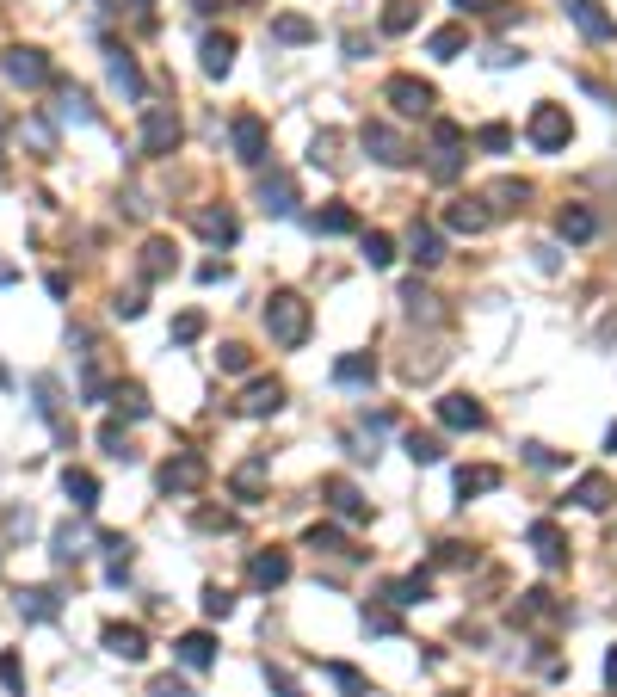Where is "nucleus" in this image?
Segmentation results:
<instances>
[{
    "label": "nucleus",
    "mask_w": 617,
    "mask_h": 697,
    "mask_svg": "<svg viewBox=\"0 0 617 697\" xmlns=\"http://www.w3.org/2000/svg\"><path fill=\"white\" fill-rule=\"evenodd\" d=\"M266 679H272V691H278V697H297V679H290L284 667H266Z\"/></svg>",
    "instance_id": "51"
},
{
    "label": "nucleus",
    "mask_w": 617,
    "mask_h": 697,
    "mask_svg": "<svg viewBox=\"0 0 617 697\" xmlns=\"http://www.w3.org/2000/svg\"><path fill=\"white\" fill-rule=\"evenodd\" d=\"M525 198H531V186H525V179H500V186H494L482 204H488V216H494V210H519Z\"/></svg>",
    "instance_id": "31"
},
{
    "label": "nucleus",
    "mask_w": 617,
    "mask_h": 697,
    "mask_svg": "<svg viewBox=\"0 0 617 697\" xmlns=\"http://www.w3.org/2000/svg\"><path fill=\"white\" fill-rule=\"evenodd\" d=\"M568 500L587 506V512H605V506H611V482H605V475H580V482L568 488Z\"/></svg>",
    "instance_id": "24"
},
{
    "label": "nucleus",
    "mask_w": 617,
    "mask_h": 697,
    "mask_svg": "<svg viewBox=\"0 0 617 697\" xmlns=\"http://www.w3.org/2000/svg\"><path fill=\"white\" fill-rule=\"evenodd\" d=\"M525 457H531V463H537V469H556V463H562V457H556V451H550V445H531V451H525Z\"/></svg>",
    "instance_id": "53"
},
{
    "label": "nucleus",
    "mask_w": 617,
    "mask_h": 697,
    "mask_svg": "<svg viewBox=\"0 0 617 697\" xmlns=\"http://www.w3.org/2000/svg\"><path fill=\"white\" fill-rule=\"evenodd\" d=\"M235 68V38L229 31H210L204 38V75H229Z\"/></svg>",
    "instance_id": "25"
},
{
    "label": "nucleus",
    "mask_w": 617,
    "mask_h": 697,
    "mask_svg": "<svg viewBox=\"0 0 617 697\" xmlns=\"http://www.w3.org/2000/svg\"><path fill=\"white\" fill-rule=\"evenodd\" d=\"M383 99H389L402 118H432V105H439V93H432L426 81H414V75H395V81L383 87Z\"/></svg>",
    "instance_id": "5"
},
{
    "label": "nucleus",
    "mask_w": 617,
    "mask_h": 697,
    "mask_svg": "<svg viewBox=\"0 0 617 697\" xmlns=\"http://www.w3.org/2000/svg\"><path fill=\"white\" fill-rule=\"evenodd\" d=\"M173 654H179V667H192V673H204L210 660H216V642H210V630H186L173 642Z\"/></svg>",
    "instance_id": "20"
},
{
    "label": "nucleus",
    "mask_w": 617,
    "mask_h": 697,
    "mask_svg": "<svg viewBox=\"0 0 617 697\" xmlns=\"http://www.w3.org/2000/svg\"><path fill=\"white\" fill-rule=\"evenodd\" d=\"M605 679H611V685H617V648H611V654H605Z\"/></svg>",
    "instance_id": "57"
},
{
    "label": "nucleus",
    "mask_w": 617,
    "mask_h": 697,
    "mask_svg": "<svg viewBox=\"0 0 617 697\" xmlns=\"http://www.w3.org/2000/svg\"><path fill=\"white\" fill-rule=\"evenodd\" d=\"M365 630H377V636H389V630H402V623H395V611H383V605H371V611H365Z\"/></svg>",
    "instance_id": "50"
},
{
    "label": "nucleus",
    "mask_w": 617,
    "mask_h": 697,
    "mask_svg": "<svg viewBox=\"0 0 617 697\" xmlns=\"http://www.w3.org/2000/svg\"><path fill=\"white\" fill-rule=\"evenodd\" d=\"M272 38H278V44H309L315 25H309L303 13H278V19H272Z\"/></svg>",
    "instance_id": "32"
},
{
    "label": "nucleus",
    "mask_w": 617,
    "mask_h": 697,
    "mask_svg": "<svg viewBox=\"0 0 617 697\" xmlns=\"http://www.w3.org/2000/svg\"><path fill=\"white\" fill-rule=\"evenodd\" d=\"M241 500H260V488H266V457H247L241 469H235V482H229Z\"/></svg>",
    "instance_id": "28"
},
{
    "label": "nucleus",
    "mask_w": 617,
    "mask_h": 697,
    "mask_svg": "<svg viewBox=\"0 0 617 697\" xmlns=\"http://www.w3.org/2000/svg\"><path fill=\"white\" fill-rule=\"evenodd\" d=\"M204 475H210V469H204V457L179 451V457H167V463H161V488H167V494H198V488H204Z\"/></svg>",
    "instance_id": "7"
},
{
    "label": "nucleus",
    "mask_w": 617,
    "mask_h": 697,
    "mask_svg": "<svg viewBox=\"0 0 617 697\" xmlns=\"http://www.w3.org/2000/svg\"><path fill=\"white\" fill-rule=\"evenodd\" d=\"M198 278H204V284H216V278H229V266H223V260H204V266H198Z\"/></svg>",
    "instance_id": "55"
},
{
    "label": "nucleus",
    "mask_w": 617,
    "mask_h": 697,
    "mask_svg": "<svg viewBox=\"0 0 617 697\" xmlns=\"http://www.w3.org/2000/svg\"><path fill=\"white\" fill-rule=\"evenodd\" d=\"M463 44H469V31H463V25H439V31H432V38H426V50L439 56V62H451V56H457Z\"/></svg>",
    "instance_id": "35"
},
{
    "label": "nucleus",
    "mask_w": 617,
    "mask_h": 697,
    "mask_svg": "<svg viewBox=\"0 0 617 697\" xmlns=\"http://www.w3.org/2000/svg\"><path fill=\"white\" fill-rule=\"evenodd\" d=\"M278 408H284V383H278V377L247 383V395H241V414H247V420H266V414H278Z\"/></svg>",
    "instance_id": "14"
},
{
    "label": "nucleus",
    "mask_w": 617,
    "mask_h": 697,
    "mask_svg": "<svg viewBox=\"0 0 617 697\" xmlns=\"http://www.w3.org/2000/svg\"><path fill=\"white\" fill-rule=\"evenodd\" d=\"M500 488V469L494 463H469V469H457V494L469 500V494H494Z\"/></svg>",
    "instance_id": "26"
},
{
    "label": "nucleus",
    "mask_w": 617,
    "mask_h": 697,
    "mask_svg": "<svg viewBox=\"0 0 617 697\" xmlns=\"http://www.w3.org/2000/svg\"><path fill=\"white\" fill-rule=\"evenodd\" d=\"M260 204L272 216H290V210H297V179H290V173H266L260 179Z\"/></svg>",
    "instance_id": "19"
},
{
    "label": "nucleus",
    "mask_w": 617,
    "mask_h": 697,
    "mask_svg": "<svg viewBox=\"0 0 617 697\" xmlns=\"http://www.w3.org/2000/svg\"><path fill=\"white\" fill-rule=\"evenodd\" d=\"M556 235L580 247V241H593V235H599V216H593L587 204H562V216H556Z\"/></svg>",
    "instance_id": "18"
},
{
    "label": "nucleus",
    "mask_w": 617,
    "mask_h": 697,
    "mask_svg": "<svg viewBox=\"0 0 617 697\" xmlns=\"http://www.w3.org/2000/svg\"><path fill=\"white\" fill-rule=\"evenodd\" d=\"M432 179H457V167H463V130L451 124V118H439L432 124Z\"/></svg>",
    "instance_id": "6"
},
{
    "label": "nucleus",
    "mask_w": 617,
    "mask_h": 697,
    "mask_svg": "<svg viewBox=\"0 0 617 697\" xmlns=\"http://www.w3.org/2000/svg\"><path fill=\"white\" fill-rule=\"evenodd\" d=\"M321 500H328L340 519H365V512H371V506H365V494H358L346 475H328V482H321Z\"/></svg>",
    "instance_id": "16"
},
{
    "label": "nucleus",
    "mask_w": 617,
    "mask_h": 697,
    "mask_svg": "<svg viewBox=\"0 0 617 697\" xmlns=\"http://www.w3.org/2000/svg\"><path fill=\"white\" fill-rule=\"evenodd\" d=\"M328 679L346 691V697H365L371 685H365V673H358V667H346V660H328Z\"/></svg>",
    "instance_id": "39"
},
{
    "label": "nucleus",
    "mask_w": 617,
    "mask_h": 697,
    "mask_svg": "<svg viewBox=\"0 0 617 697\" xmlns=\"http://www.w3.org/2000/svg\"><path fill=\"white\" fill-rule=\"evenodd\" d=\"M562 7H568V19L580 25V31H587V38L593 44H605V38H617V19L599 7V0H562Z\"/></svg>",
    "instance_id": "10"
},
{
    "label": "nucleus",
    "mask_w": 617,
    "mask_h": 697,
    "mask_svg": "<svg viewBox=\"0 0 617 697\" xmlns=\"http://www.w3.org/2000/svg\"><path fill=\"white\" fill-rule=\"evenodd\" d=\"M358 247H365V266H389L395 260V241L383 229H365V241H358Z\"/></svg>",
    "instance_id": "40"
},
{
    "label": "nucleus",
    "mask_w": 617,
    "mask_h": 697,
    "mask_svg": "<svg viewBox=\"0 0 617 697\" xmlns=\"http://www.w3.org/2000/svg\"><path fill=\"white\" fill-rule=\"evenodd\" d=\"M451 697H457V691H451Z\"/></svg>",
    "instance_id": "59"
},
{
    "label": "nucleus",
    "mask_w": 617,
    "mask_h": 697,
    "mask_svg": "<svg viewBox=\"0 0 617 697\" xmlns=\"http://www.w3.org/2000/svg\"><path fill=\"white\" fill-rule=\"evenodd\" d=\"M229 142H235V155H241L247 167H260V161H266V149H272V130H266V118H260V112H241V118L229 124Z\"/></svg>",
    "instance_id": "4"
},
{
    "label": "nucleus",
    "mask_w": 617,
    "mask_h": 697,
    "mask_svg": "<svg viewBox=\"0 0 617 697\" xmlns=\"http://www.w3.org/2000/svg\"><path fill=\"white\" fill-rule=\"evenodd\" d=\"M173 266H179V260H173V241H161V235H155L149 247H142V278H167Z\"/></svg>",
    "instance_id": "29"
},
{
    "label": "nucleus",
    "mask_w": 617,
    "mask_h": 697,
    "mask_svg": "<svg viewBox=\"0 0 617 697\" xmlns=\"http://www.w3.org/2000/svg\"><path fill=\"white\" fill-rule=\"evenodd\" d=\"M426 593H432V574H408V580H395L383 599H389V605H420Z\"/></svg>",
    "instance_id": "34"
},
{
    "label": "nucleus",
    "mask_w": 617,
    "mask_h": 697,
    "mask_svg": "<svg viewBox=\"0 0 617 697\" xmlns=\"http://www.w3.org/2000/svg\"><path fill=\"white\" fill-rule=\"evenodd\" d=\"M605 445H611V451H617V426H611V432H605Z\"/></svg>",
    "instance_id": "58"
},
{
    "label": "nucleus",
    "mask_w": 617,
    "mask_h": 697,
    "mask_svg": "<svg viewBox=\"0 0 617 697\" xmlns=\"http://www.w3.org/2000/svg\"><path fill=\"white\" fill-rule=\"evenodd\" d=\"M439 420H445L451 432H482V426H488V408H482L476 395H445V401H439Z\"/></svg>",
    "instance_id": "9"
},
{
    "label": "nucleus",
    "mask_w": 617,
    "mask_h": 697,
    "mask_svg": "<svg viewBox=\"0 0 617 697\" xmlns=\"http://www.w3.org/2000/svg\"><path fill=\"white\" fill-rule=\"evenodd\" d=\"M408 457L414 463H439L445 457V438L439 432H408Z\"/></svg>",
    "instance_id": "37"
},
{
    "label": "nucleus",
    "mask_w": 617,
    "mask_h": 697,
    "mask_svg": "<svg viewBox=\"0 0 617 697\" xmlns=\"http://www.w3.org/2000/svg\"><path fill=\"white\" fill-rule=\"evenodd\" d=\"M457 7H463V13H494L500 0H457Z\"/></svg>",
    "instance_id": "56"
},
{
    "label": "nucleus",
    "mask_w": 617,
    "mask_h": 697,
    "mask_svg": "<svg viewBox=\"0 0 617 697\" xmlns=\"http://www.w3.org/2000/svg\"><path fill=\"white\" fill-rule=\"evenodd\" d=\"M7 81H19V87H44L50 81V56L44 50H7Z\"/></svg>",
    "instance_id": "11"
},
{
    "label": "nucleus",
    "mask_w": 617,
    "mask_h": 697,
    "mask_svg": "<svg viewBox=\"0 0 617 697\" xmlns=\"http://www.w3.org/2000/svg\"><path fill=\"white\" fill-rule=\"evenodd\" d=\"M247 580L260 586V593H272V586L290 580V556H284V549H260V556H253V568H247Z\"/></svg>",
    "instance_id": "17"
},
{
    "label": "nucleus",
    "mask_w": 617,
    "mask_h": 697,
    "mask_svg": "<svg viewBox=\"0 0 617 697\" xmlns=\"http://www.w3.org/2000/svg\"><path fill=\"white\" fill-rule=\"evenodd\" d=\"M525 136L537 142L543 155H556V149H568L574 124H568V112H562V105H537V112H531V124H525Z\"/></svg>",
    "instance_id": "2"
},
{
    "label": "nucleus",
    "mask_w": 617,
    "mask_h": 697,
    "mask_svg": "<svg viewBox=\"0 0 617 697\" xmlns=\"http://www.w3.org/2000/svg\"><path fill=\"white\" fill-rule=\"evenodd\" d=\"M531 549H537L543 568H562V562H568V537H562L556 519H537V525H531Z\"/></svg>",
    "instance_id": "15"
},
{
    "label": "nucleus",
    "mask_w": 617,
    "mask_h": 697,
    "mask_svg": "<svg viewBox=\"0 0 617 697\" xmlns=\"http://www.w3.org/2000/svg\"><path fill=\"white\" fill-rule=\"evenodd\" d=\"M309 161H315V167H340V130H321V136L309 142Z\"/></svg>",
    "instance_id": "41"
},
{
    "label": "nucleus",
    "mask_w": 617,
    "mask_h": 697,
    "mask_svg": "<svg viewBox=\"0 0 617 697\" xmlns=\"http://www.w3.org/2000/svg\"><path fill=\"white\" fill-rule=\"evenodd\" d=\"M62 488H68V500H75L81 512H93V506H99V482H93L87 469H68V475H62Z\"/></svg>",
    "instance_id": "30"
},
{
    "label": "nucleus",
    "mask_w": 617,
    "mask_h": 697,
    "mask_svg": "<svg viewBox=\"0 0 617 697\" xmlns=\"http://www.w3.org/2000/svg\"><path fill=\"white\" fill-rule=\"evenodd\" d=\"M408 260H414V266H439V260H445V241H439V229H432V223H414Z\"/></svg>",
    "instance_id": "23"
},
{
    "label": "nucleus",
    "mask_w": 617,
    "mask_h": 697,
    "mask_svg": "<svg viewBox=\"0 0 617 697\" xmlns=\"http://www.w3.org/2000/svg\"><path fill=\"white\" fill-rule=\"evenodd\" d=\"M0 685H7L13 697H25V660L19 654H0Z\"/></svg>",
    "instance_id": "43"
},
{
    "label": "nucleus",
    "mask_w": 617,
    "mask_h": 697,
    "mask_svg": "<svg viewBox=\"0 0 617 697\" xmlns=\"http://www.w3.org/2000/svg\"><path fill=\"white\" fill-rule=\"evenodd\" d=\"M358 142H365V149H371V155H377L383 167H402V161H414V155H408V142L395 136L389 124H377V118H371L365 130H358Z\"/></svg>",
    "instance_id": "8"
},
{
    "label": "nucleus",
    "mask_w": 617,
    "mask_h": 697,
    "mask_svg": "<svg viewBox=\"0 0 617 697\" xmlns=\"http://www.w3.org/2000/svg\"><path fill=\"white\" fill-rule=\"evenodd\" d=\"M445 229L451 235H482L488 229V204L482 198H451L445 204Z\"/></svg>",
    "instance_id": "13"
},
{
    "label": "nucleus",
    "mask_w": 617,
    "mask_h": 697,
    "mask_svg": "<svg viewBox=\"0 0 617 697\" xmlns=\"http://www.w3.org/2000/svg\"><path fill=\"white\" fill-rule=\"evenodd\" d=\"M266 334H272V346H284V352H297V346L309 340V303L297 297V290H278V297L266 303Z\"/></svg>",
    "instance_id": "1"
},
{
    "label": "nucleus",
    "mask_w": 617,
    "mask_h": 697,
    "mask_svg": "<svg viewBox=\"0 0 617 697\" xmlns=\"http://www.w3.org/2000/svg\"><path fill=\"white\" fill-rule=\"evenodd\" d=\"M309 549H346V537H340V525H309V537H303ZM346 556H358V549H346Z\"/></svg>",
    "instance_id": "42"
},
{
    "label": "nucleus",
    "mask_w": 617,
    "mask_h": 697,
    "mask_svg": "<svg viewBox=\"0 0 617 697\" xmlns=\"http://www.w3.org/2000/svg\"><path fill=\"white\" fill-rule=\"evenodd\" d=\"M112 81H118V87H124V93H130V99H136V93H142V68H136V62H130V50H112Z\"/></svg>",
    "instance_id": "38"
},
{
    "label": "nucleus",
    "mask_w": 617,
    "mask_h": 697,
    "mask_svg": "<svg viewBox=\"0 0 617 697\" xmlns=\"http://www.w3.org/2000/svg\"><path fill=\"white\" fill-rule=\"evenodd\" d=\"M309 229L315 235H358V216L346 204H321V210H309Z\"/></svg>",
    "instance_id": "22"
},
{
    "label": "nucleus",
    "mask_w": 617,
    "mask_h": 697,
    "mask_svg": "<svg viewBox=\"0 0 617 697\" xmlns=\"http://www.w3.org/2000/svg\"><path fill=\"white\" fill-rule=\"evenodd\" d=\"M179 149V112L173 105H149L142 112V155H173Z\"/></svg>",
    "instance_id": "3"
},
{
    "label": "nucleus",
    "mask_w": 617,
    "mask_h": 697,
    "mask_svg": "<svg viewBox=\"0 0 617 697\" xmlns=\"http://www.w3.org/2000/svg\"><path fill=\"white\" fill-rule=\"evenodd\" d=\"M112 401H118V408H124V414H130V420H142V414H149V395H142V389H136V383H124V389H118V395H112Z\"/></svg>",
    "instance_id": "46"
},
{
    "label": "nucleus",
    "mask_w": 617,
    "mask_h": 697,
    "mask_svg": "<svg viewBox=\"0 0 617 697\" xmlns=\"http://www.w3.org/2000/svg\"><path fill=\"white\" fill-rule=\"evenodd\" d=\"M216 364H223L229 377H241L247 364H253V352H247V346H223V352H216Z\"/></svg>",
    "instance_id": "48"
},
{
    "label": "nucleus",
    "mask_w": 617,
    "mask_h": 697,
    "mask_svg": "<svg viewBox=\"0 0 617 697\" xmlns=\"http://www.w3.org/2000/svg\"><path fill=\"white\" fill-rule=\"evenodd\" d=\"M155 697H192V685H186V679H173V673H167V679H155Z\"/></svg>",
    "instance_id": "52"
},
{
    "label": "nucleus",
    "mask_w": 617,
    "mask_h": 697,
    "mask_svg": "<svg viewBox=\"0 0 617 697\" xmlns=\"http://www.w3.org/2000/svg\"><path fill=\"white\" fill-rule=\"evenodd\" d=\"M19 611L31 623H50L56 617V593H50V586H31V593H19Z\"/></svg>",
    "instance_id": "36"
},
{
    "label": "nucleus",
    "mask_w": 617,
    "mask_h": 697,
    "mask_svg": "<svg viewBox=\"0 0 617 697\" xmlns=\"http://www.w3.org/2000/svg\"><path fill=\"white\" fill-rule=\"evenodd\" d=\"M334 377H340V383H371V377H377V358H371V352H346V358L334 364Z\"/></svg>",
    "instance_id": "33"
},
{
    "label": "nucleus",
    "mask_w": 617,
    "mask_h": 697,
    "mask_svg": "<svg viewBox=\"0 0 617 697\" xmlns=\"http://www.w3.org/2000/svg\"><path fill=\"white\" fill-rule=\"evenodd\" d=\"M198 525H204V531H229L235 519H229V512H198Z\"/></svg>",
    "instance_id": "54"
},
{
    "label": "nucleus",
    "mask_w": 617,
    "mask_h": 697,
    "mask_svg": "<svg viewBox=\"0 0 617 697\" xmlns=\"http://www.w3.org/2000/svg\"><path fill=\"white\" fill-rule=\"evenodd\" d=\"M420 25V0H389L383 7V31L389 38H402V31H414Z\"/></svg>",
    "instance_id": "27"
},
{
    "label": "nucleus",
    "mask_w": 617,
    "mask_h": 697,
    "mask_svg": "<svg viewBox=\"0 0 617 697\" xmlns=\"http://www.w3.org/2000/svg\"><path fill=\"white\" fill-rule=\"evenodd\" d=\"M105 648H112L118 660H142L149 654V636H142L136 623H105Z\"/></svg>",
    "instance_id": "21"
},
{
    "label": "nucleus",
    "mask_w": 617,
    "mask_h": 697,
    "mask_svg": "<svg viewBox=\"0 0 617 697\" xmlns=\"http://www.w3.org/2000/svg\"><path fill=\"white\" fill-rule=\"evenodd\" d=\"M198 334H204V315H198V309H186V315L173 321V340H179V346H192Z\"/></svg>",
    "instance_id": "47"
},
{
    "label": "nucleus",
    "mask_w": 617,
    "mask_h": 697,
    "mask_svg": "<svg viewBox=\"0 0 617 697\" xmlns=\"http://www.w3.org/2000/svg\"><path fill=\"white\" fill-rule=\"evenodd\" d=\"M235 611V593L229 586H204V617H229Z\"/></svg>",
    "instance_id": "45"
},
{
    "label": "nucleus",
    "mask_w": 617,
    "mask_h": 697,
    "mask_svg": "<svg viewBox=\"0 0 617 697\" xmlns=\"http://www.w3.org/2000/svg\"><path fill=\"white\" fill-rule=\"evenodd\" d=\"M192 223H198V235H204V241H216V247H229V241L241 235V223H235V210H229V204H204Z\"/></svg>",
    "instance_id": "12"
},
{
    "label": "nucleus",
    "mask_w": 617,
    "mask_h": 697,
    "mask_svg": "<svg viewBox=\"0 0 617 697\" xmlns=\"http://www.w3.org/2000/svg\"><path fill=\"white\" fill-rule=\"evenodd\" d=\"M476 142H482L488 155H506V149H513V130H506V124H482V130H476Z\"/></svg>",
    "instance_id": "44"
},
{
    "label": "nucleus",
    "mask_w": 617,
    "mask_h": 697,
    "mask_svg": "<svg viewBox=\"0 0 617 697\" xmlns=\"http://www.w3.org/2000/svg\"><path fill=\"white\" fill-rule=\"evenodd\" d=\"M99 445L112 451V457H130V445H124V426H118V420H105V426H99Z\"/></svg>",
    "instance_id": "49"
}]
</instances>
